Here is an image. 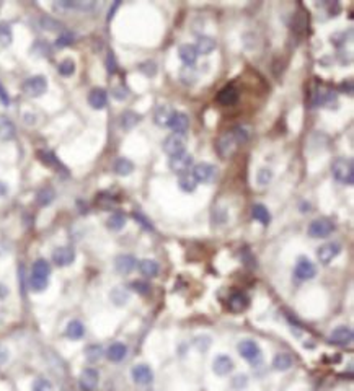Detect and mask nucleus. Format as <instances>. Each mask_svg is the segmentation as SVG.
Here are the masks:
<instances>
[{
    "mask_svg": "<svg viewBox=\"0 0 354 391\" xmlns=\"http://www.w3.org/2000/svg\"><path fill=\"white\" fill-rule=\"evenodd\" d=\"M95 2H78V0H61L54 5V9L59 12H69V10H80V12H90L95 9Z\"/></svg>",
    "mask_w": 354,
    "mask_h": 391,
    "instance_id": "obj_14",
    "label": "nucleus"
},
{
    "mask_svg": "<svg viewBox=\"0 0 354 391\" xmlns=\"http://www.w3.org/2000/svg\"><path fill=\"white\" fill-rule=\"evenodd\" d=\"M194 163V158L193 155H189L186 152L183 153H178V155H173V157H170V169L175 173V175H184L189 171V168L193 166Z\"/></svg>",
    "mask_w": 354,
    "mask_h": 391,
    "instance_id": "obj_5",
    "label": "nucleus"
},
{
    "mask_svg": "<svg viewBox=\"0 0 354 391\" xmlns=\"http://www.w3.org/2000/svg\"><path fill=\"white\" fill-rule=\"evenodd\" d=\"M317 103L325 108H336V105H338L336 93L331 90H327V88H322V90H319V93H317Z\"/></svg>",
    "mask_w": 354,
    "mask_h": 391,
    "instance_id": "obj_25",
    "label": "nucleus"
},
{
    "mask_svg": "<svg viewBox=\"0 0 354 391\" xmlns=\"http://www.w3.org/2000/svg\"><path fill=\"white\" fill-rule=\"evenodd\" d=\"M294 274H296V277L300 280H312L317 276V268L308 257L302 256V257H299V261L296 264Z\"/></svg>",
    "mask_w": 354,
    "mask_h": 391,
    "instance_id": "obj_9",
    "label": "nucleus"
},
{
    "mask_svg": "<svg viewBox=\"0 0 354 391\" xmlns=\"http://www.w3.org/2000/svg\"><path fill=\"white\" fill-rule=\"evenodd\" d=\"M7 194H9V186H7L5 183L0 181V197H2V196H7Z\"/></svg>",
    "mask_w": 354,
    "mask_h": 391,
    "instance_id": "obj_58",
    "label": "nucleus"
},
{
    "mask_svg": "<svg viewBox=\"0 0 354 391\" xmlns=\"http://www.w3.org/2000/svg\"><path fill=\"white\" fill-rule=\"evenodd\" d=\"M7 295H9V287L4 285V284H0V298H5Z\"/></svg>",
    "mask_w": 354,
    "mask_h": 391,
    "instance_id": "obj_59",
    "label": "nucleus"
},
{
    "mask_svg": "<svg viewBox=\"0 0 354 391\" xmlns=\"http://www.w3.org/2000/svg\"><path fill=\"white\" fill-rule=\"evenodd\" d=\"M252 215H253L255 220H258V222L263 224V225H268L271 222V213H269V210L264 207L263 204H255L253 205Z\"/></svg>",
    "mask_w": 354,
    "mask_h": 391,
    "instance_id": "obj_31",
    "label": "nucleus"
},
{
    "mask_svg": "<svg viewBox=\"0 0 354 391\" xmlns=\"http://www.w3.org/2000/svg\"><path fill=\"white\" fill-rule=\"evenodd\" d=\"M40 26L43 28V29H48V31H59V29H62L64 26H62V23L61 21H57L56 18H53V17H41L40 18Z\"/></svg>",
    "mask_w": 354,
    "mask_h": 391,
    "instance_id": "obj_40",
    "label": "nucleus"
},
{
    "mask_svg": "<svg viewBox=\"0 0 354 391\" xmlns=\"http://www.w3.org/2000/svg\"><path fill=\"white\" fill-rule=\"evenodd\" d=\"M117 7H120V2H116V4H114V7H113V9H111V10H109V17H108L109 20H111V18H113V13H114V10L117 9Z\"/></svg>",
    "mask_w": 354,
    "mask_h": 391,
    "instance_id": "obj_60",
    "label": "nucleus"
},
{
    "mask_svg": "<svg viewBox=\"0 0 354 391\" xmlns=\"http://www.w3.org/2000/svg\"><path fill=\"white\" fill-rule=\"evenodd\" d=\"M178 54H180V59L186 67H193V65L196 64V61H198V56H199L193 44H183V46H180Z\"/></svg>",
    "mask_w": 354,
    "mask_h": 391,
    "instance_id": "obj_20",
    "label": "nucleus"
},
{
    "mask_svg": "<svg viewBox=\"0 0 354 391\" xmlns=\"http://www.w3.org/2000/svg\"><path fill=\"white\" fill-rule=\"evenodd\" d=\"M0 101H2V105H5V106L10 105V98H9V95H7L5 88L2 85H0Z\"/></svg>",
    "mask_w": 354,
    "mask_h": 391,
    "instance_id": "obj_56",
    "label": "nucleus"
},
{
    "mask_svg": "<svg viewBox=\"0 0 354 391\" xmlns=\"http://www.w3.org/2000/svg\"><path fill=\"white\" fill-rule=\"evenodd\" d=\"M84 334H85V328L78 320H72L67 324V328H65V336L72 339V341H78V339L84 337Z\"/></svg>",
    "mask_w": 354,
    "mask_h": 391,
    "instance_id": "obj_28",
    "label": "nucleus"
},
{
    "mask_svg": "<svg viewBox=\"0 0 354 391\" xmlns=\"http://www.w3.org/2000/svg\"><path fill=\"white\" fill-rule=\"evenodd\" d=\"M233 360L228 356H217L212 362V370L219 377H225L233 370Z\"/></svg>",
    "mask_w": 354,
    "mask_h": 391,
    "instance_id": "obj_17",
    "label": "nucleus"
},
{
    "mask_svg": "<svg viewBox=\"0 0 354 391\" xmlns=\"http://www.w3.org/2000/svg\"><path fill=\"white\" fill-rule=\"evenodd\" d=\"M331 175H333V178L340 184L351 186V184L354 183V163H352V160L344 158V157L336 158L333 163H331Z\"/></svg>",
    "mask_w": 354,
    "mask_h": 391,
    "instance_id": "obj_2",
    "label": "nucleus"
},
{
    "mask_svg": "<svg viewBox=\"0 0 354 391\" xmlns=\"http://www.w3.org/2000/svg\"><path fill=\"white\" fill-rule=\"evenodd\" d=\"M227 305H228V310H230L232 313H242V312H245V310L248 308L250 298L243 292H235V293L230 295V297H228V303Z\"/></svg>",
    "mask_w": 354,
    "mask_h": 391,
    "instance_id": "obj_16",
    "label": "nucleus"
},
{
    "mask_svg": "<svg viewBox=\"0 0 354 391\" xmlns=\"http://www.w3.org/2000/svg\"><path fill=\"white\" fill-rule=\"evenodd\" d=\"M106 67H108V72H109V73H114V72H116V61H114L113 53H109V54H108V59H106Z\"/></svg>",
    "mask_w": 354,
    "mask_h": 391,
    "instance_id": "obj_54",
    "label": "nucleus"
},
{
    "mask_svg": "<svg viewBox=\"0 0 354 391\" xmlns=\"http://www.w3.org/2000/svg\"><path fill=\"white\" fill-rule=\"evenodd\" d=\"M184 147H186V139H184V134H170L164 140V150H165V153L170 155V157L183 153Z\"/></svg>",
    "mask_w": 354,
    "mask_h": 391,
    "instance_id": "obj_8",
    "label": "nucleus"
},
{
    "mask_svg": "<svg viewBox=\"0 0 354 391\" xmlns=\"http://www.w3.org/2000/svg\"><path fill=\"white\" fill-rule=\"evenodd\" d=\"M272 367L276 368L278 372H286L292 367V357L289 354H278L272 360Z\"/></svg>",
    "mask_w": 354,
    "mask_h": 391,
    "instance_id": "obj_33",
    "label": "nucleus"
},
{
    "mask_svg": "<svg viewBox=\"0 0 354 391\" xmlns=\"http://www.w3.org/2000/svg\"><path fill=\"white\" fill-rule=\"evenodd\" d=\"M75 259V251L70 246H59L53 251V261L59 268H65V266H70Z\"/></svg>",
    "mask_w": 354,
    "mask_h": 391,
    "instance_id": "obj_13",
    "label": "nucleus"
},
{
    "mask_svg": "<svg viewBox=\"0 0 354 391\" xmlns=\"http://www.w3.org/2000/svg\"><path fill=\"white\" fill-rule=\"evenodd\" d=\"M180 78L183 80V83L189 85V83H194V82H196L198 73H196L194 67H184V69L181 70V73H180Z\"/></svg>",
    "mask_w": 354,
    "mask_h": 391,
    "instance_id": "obj_45",
    "label": "nucleus"
},
{
    "mask_svg": "<svg viewBox=\"0 0 354 391\" xmlns=\"http://www.w3.org/2000/svg\"><path fill=\"white\" fill-rule=\"evenodd\" d=\"M131 377H132V380H134V383L144 386V385H150L152 383L153 372H152V368L149 365L139 364V365H134L131 368Z\"/></svg>",
    "mask_w": 354,
    "mask_h": 391,
    "instance_id": "obj_11",
    "label": "nucleus"
},
{
    "mask_svg": "<svg viewBox=\"0 0 354 391\" xmlns=\"http://www.w3.org/2000/svg\"><path fill=\"white\" fill-rule=\"evenodd\" d=\"M136 264H137L136 257L131 256V254H120L114 259V268L123 276H126V274H129V272H132V269L136 268Z\"/></svg>",
    "mask_w": 354,
    "mask_h": 391,
    "instance_id": "obj_18",
    "label": "nucleus"
},
{
    "mask_svg": "<svg viewBox=\"0 0 354 391\" xmlns=\"http://www.w3.org/2000/svg\"><path fill=\"white\" fill-rule=\"evenodd\" d=\"M139 121H141V116H139L137 113H134V111H124L121 114V127L124 131L132 129Z\"/></svg>",
    "mask_w": 354,
    "mask_h": 391,
    "instance_id": "obj_36",
    "label": "nucleus"
},
{
    "mask_svg": "<svg viewBox=\"0 0 354 391\" xmlns=\"http://www.w3.org/2000/svg\"><path fill=\"white\" fill-rule=\"evenodd\" d=\"M126 225V215L123 212H114L109 215V219L106 220V227L113 232H120Z\"/></svg>",
    "mask_w": 354,
    "mask_h": 391,
    "instance_id": "obj_30",
    "label": "nucleus"
},
{
    "mask_svg": "<svg viewBox=\"0 0 354 391\" xmlns=\"http://www.w3.org/2000/svg\"><path fill=\"white\" fill-rule=\"evenodd\" d=\"M175 113H176V111H175L173 108L167 106V105H162V106H159V108L155 109L153 119H155V122L159 124V126L167 127V126H170V121H172V117H173Z\"/></svg>",
    "mask_w": 354,
    "mask_h": 391,
    "instance_id": "obj_22",
    "label": "nucleus"
},
{
    "mask_svg": "<svg viewBox=\"0 0 354 391\" xmlns=\"http://www.w3.org/2000/svg\"><path fill=\"white\" fill-rule=\"evenodd\" d=\"M247 385H248V377H247L245 373L235 375L233 380H232V386L235 389H243V388H247Z\"/></svg>",
    "mask_w": 354,
    "mask_h": 391,
    "instance_id": "obj_47",
    "label": "nucleus"
},
{
    "mask_svg": "<svg viewBox=\"0 0 354 391\" xmlns=\"http://www.w3.org/2000/svg\"><path fill=\"white\" fill-rule=\"evenodd\" d=\"M141 72H144L147 77H153L157 73V65L153 62H145L141 65Z\"/></svg>",
    "mask_w": 354,
    "mask_h": 391,
    "instance_id": "obj_52",
    "label": "nucleus"
},
{
    "mask_svg": "<svg viewBox=\"0 0 354 391\" xmlns=\"http://www.w3.org/2000/svg\"><path fill=\"white\" fill-rule=\"evenodd\" d=\"M194 345H196V349L201 351V352L208 351L209 345H211V337L209 336H199V337L194 339Z\"/></svg>",
    "mask_w": 354,
    "mask_h": 391,
    "instance_id": "obj_48",
    "label": "nucleus"
},
{
    "mask_svg": "<svg viewBox=\"0 0 354 391\" xmlns=\"http://www.w3.org/2000/svg\"><path fill=\"white\" fill-rule=\"evenodd\" d=\"M31 274L34 276H43V277H49L51 274V266L46 259H36L33 264Z\"/></svg>",
    "mask_w": 354,
    "mask_h": 391,
    "instance_id": "obj_39",
    "label": "nucleus"
},
{
    "mask_svg": "<svg viewBox=\"0 0 354 391\" xmlns=\"http://www.w3.org/2000/svg\"><path fill=\"white\" fill-rule=\"evenodd\" d=\"M340 253H341V246L338 245V243H325V245H322L319 248V251H317V257H319V261L322 264L328 266Z\"/></svg>",
    "mask_w": 354,
    "mask_h": 391,
    "instance_id": "obj_12",
    "label": "nucleus"
},
{
    "mask_svg": "<svg viewBox=\"0 0 354 391\" xmlns=\"http://www.w3.org/2000/svg\"><path fill=\"white\" fill-rule=\"evenodd\" d=\"M132 289H134L137 293H141V295L149 293V285H147L145 282H141V280H136V282H132Z\"/></svg>",
    "mask_w": 354,
    "mask_h": 391,
    "instance_id": "obj_53",
    "label": "nucleus"
},
{
    "mask_svg": "<svg viewBox=\"0 0 354 391\" xmlns=\"http://www.w3.org/2000/svg\"><path fill=\"white\" fill-rule=\"evenodd\" d=\"M134 219H136V220H139V222H141V224L147 228V230H152V228H153V227H152V224H150L149 220H147V219L142 215V213L136 212V213H134Z\"/></svg>",
    "mask_w": 354,
    "mask_h": 391,
    "instance_id": "obj_55",
    "label": "nucleus"
},
{
    "mask_svg": "<svg viewBox=\"0 0 354 391\" xmlns=\"http://www.w3.org/2000/svg\"><path fill=\"white\" fill-rule=\"evenodd\" d=\"M216 41H214L211 36H201V38L198 39V42H196V51H198V54H203V56H208V54H211L214 49H216Z\"/></svg>",
    "mask_w": 354,
    "mask_h": 391,
    "instance_id": "obj_29",
    "label": "nucleus"
},
{
    "mask_svg": "<svg viewBox=\"0 0 354 391\" xmlns=\"http://www.w3.org/2000/svg\"><path fill=\"white\" fill-rule=\"evenodd\" d=\"M9 351H7L5 347H2L0 345V365H4V364H7V360H9Z\"/></svg>",
    "mask_w": 354,
    "mask_h": 391,
    "instance_id": "obj_57",
    "label": "nucleus"
},
{
    "mask_svg": "<svg viewBox=\"0 0 354 391\" xmlns=\"http://www.w3.org/2000/svg\"><path fill=\"white\" fill-rule=\"evenodd\" d=\"M13 39L12 28L9 23H0V46H10Z\"/></svg>",
    "mask_w": 354,
    "mask_h": 391,
    "instance_id": "obj_41",
    "label": "nucleus"
},
{
    "mask_svg": "<svg viewBox=\"0 0 354 391\" xmlns=\"http://www.w3.org/2000/svg\"><path fill=\"white\" fill-rule=\"evenodd\" d=\"M57 70H59V73H61V75L70 77L72 73L75 72V62H73L72 59H64V61L59 64Z\"/></svg>",
    "mask_w": 354,
    "mask_h": 391,
    "instance_id": "obj_42",
    "label": "nucleus"
},
{
    "mask_svg": "<svg viewBox=\"0 0 354 391\" xmlns=\"http://www.w3.org/2000/svg\"><path fill=\"white\" fill-rule=\"evenodd\" d=\"M178 186H180L181 191H184V193H193V191L198 188V181L194 180L193 175L184 173V175H180Z\"/></svg>",
    "mask_w": 354,
    "mask_h": 391,
    "instance_id": "obj_34",
    "label": "nucleus"
},
{
    "mask_svg": "<svg viewBox=\"0 0 354 391\" xmlns=\"http://www.w3.org/2000/svg\"><path fill=\"white\" fill-rule=\"evenodd\" d=\"M31 391H54V386L48 378H36L31 385Z\"/></svg>",
    "mask_w": 354,
    "mask_h": 391,
    "instance_id": "obj_44",
    "label": "nucleus"
},
{
    "mask_svg": "<svg viewBox=\"0 0 354 391\" xmlns=\"http://www.w3.org/2000/svg\"><path fill=\"white\" fill-rule=\"evenodd\" d=\"M48 90V80L44 75H33L25 80L23 83V92L29 98H38L44 95Z\"/></svg>",
    "mask_w": 354,
    "mask_h": 391,
    "instance_id": "obj_4",
    "label": "nucleus"
},
{
    "mask_svg": "<svg viewBox=\"0 0 354 391\" xmlns=\"http://www.w3.org/2000/svg\"><path fill=\"white\" fill-rule=\"evenodd\" d=\"M271 180H272V171L269 168H261L256 175V181L260 186H266L268 183H271Z\"/></svg>",
    "mask_w": 354,
    "mask_h": 391,
    "instance_id": "obj_46",
    "label": "nucleus"
},
{
    "mask_svg": "<svg viewBox=\"0 0 354 391\" xmlns=\"http://www.w3.org/2000/svg\"><path fill=\"white\" fill-rule=\"evenodd\" d=\"M48 285H49V277L34 276V274L29 276V289H31L33 292H36V293L44 292L48 289Z\"/></svg>",
    "mask_w": 354,
    "mask_h": 391,
    "instance_id": "obj_32",
    "label": "nucleus"
},
{
    "mask_svg": "<svg viewBox=\"0 0 354 391\" xmlns=\"http://www.w3.org/2000/svg\"><path fill=\"white\" fill-rule=\"evenodd\" d=\"M113 97L116 100H120V101H124L129 97V90H128V88H124L123 85H120V86L113 88Z\"/></svg>",
    "mask_w": 354,
    "mask_h": 391,
    "instance_id": "obj_49",
    "label": "nucleus"
},
{
    "mask_svg": "<svg viewBox=\"0 0 354 391\" xmlns=\"http://www.w3.org/2000/svg\"><path fill=\"white\" fill-rule=\"evenodd\" d=\"M193 176L194 180L198 183H203V184H209L212 183L214 180H216L217 176V168L211 165V163H206V161H203V163H198L193 169Z\"/></svg>",
    "mask_w": 354,
    "mask_h": 391,
    "instance_id": "obj_6",
    "label": "nucleus"
},
{
    "mask_svg": "<svg viewBox=\"0 0 354 391\" xmlns=\"http://www.w3.org/2000/svg\"><path fill=\"white\" fill-rule=\"evenodd\" d=\"M54 197H56V193H54V189L53 188H43L40 193H38V196H36V201H38V204L40 205H49L51 202L54 201Z\"/></svg>",
    "mask_w": 354,
    "mask_h": 391,
    "instance_id": "obj_38",
    "label": "nucleus"
},
{
    "mask_svg": "<svg viewBox=\"0 0 354 391\" xmlns=\"http://www.w3.org/2000/svg\"><path fill=\"white\" fill-rule=\"evenodd\" d=\"M38 157H40V160L43 161L44 165H49V166H53V165H56L57 161H56V157L53 153H49V152H40L38 153Z\"/></svg>",
    "mask_w": 354,
    "mask_h": 391,
    "instance_id": "obj_51",
    "label": "nucleus"
},
{
    "mask_svg": "<svg viewBox=\"0 0 354 391\" xmlns=\"http://www.w3.org/2000/svg\"><path fill=\"white\" fill-rule=\"evenodd\" d=\"M114 171L120 176H129L134 171V163L129 158H117L114 163Z\"/></svg>",
    "mask_w": 354,
    "mask_h": 391,
    "instance_id": "obj_35",
    "label": "nucleus"
},
{
    "mask_svg": "<svg viewBox=\"0 0 354 391\" xmlns=\"http://www.w3.org/2000/svg\"><path fill=\"white\" fill-rule=\"evenodd\" d=\"M126 356H128V347L123 342H114L109 345L106 351V357L111 360V362H121Z\"/></svg>",
    "mask_w": 354,
    "mask_h": 391,
    "instance_id": "obj_24",
    "label": "nucleus"
},
{
    "mask_svg": "<svg viewBox=\"0 0 354 391\" xmlns=\"http://www.w3.org/2000/svg\"><path fill=\"white\" fill-rule=\"evenodd\" d=\"M85 356H87L88 362H97V360H100L101 356H103V347L98 344L90 345V347L85 351Z\"/></svg>",
    "mask_w": 354,
    "mask_h": 391,
    "instance_id": "obj_43",
    "label": "nucleus"
},
{
    "mask_svg": "<svg viewBox=\"0 0 354 391\" xmlns=\"http://www.w3.org/2000/svg\"><path fill=\"white\" fill-rule=\"evenodd\" d=\"M248 140V131L242 126L233 127L232 131L225 132L224 136H220L217 142V152L222 158H228L235 152L239 144H245Z\"/></svg>",
    "mask_w": 354,
    "mask_h": 391,
    "instance_id": "obj_1",
    "label": "nucleus"
},
{
    "mask_svg": "<svg viewBox=\"0 0 354 391\" xmlns=\"http://www.w3.org/2000/svg\"><path fill=\"white\" fill-rule=\"evenodd\" d=\"M108 103V97L106 92L103 88H93V90L88 93V105H90L93 109H103Z\"/></svg>",
    "mask_w": 354,
    "mask_h": 391,
    "instance_id": "obj_21",
    "label": "nucleus"
},
{
    "mask_svg": "<svg viewBox=\"0 0 354 391\" xmlns=\"http://www.w3.org/2000/svg\"><path fill=\"white\" fill-rule=\"evenodd\" d=\"M239 90L235 88L233 85H228V86H224L222 90L219 92L217 95V101L220 103L222 106H232L235 105V103L239 101Z\"/></svg>",
    "mask_w": 354,
    "mask_h": 391,
    "instance_id": "obj_19",
    "label": "nucleus"
},
{
    "mask_svg": "<svg viewBox=\"0 0 354 391\" xmlns=\"http://www.w3.org/2000/svg\"><path fill=\"white\" fill-rule=\"evenodd\" d=\"M333 224L327 219H317L308 227V237L312 238H327L333 232Z\"/></svg>",
    "mask_w": 354,
    "mask_h": 391,
    "instance_id": "obj_7",
    "label": "nucleus"
},
{
    "mask_svg": "<svg viewBox=\"0 0 354 391\" xmlns=\"http://www.w3.org/2000/svg\"><path fill=\"white\" fill-rule=\"evenodd\" d=\"M131 298V293L128 289L124 287H114V289L109 292V300L113 301V305L116 307H124L129 301Z\"/></svg>",
    "mask_w": 354,
    "mask_h": 391,
    "instance_id": "obj_26",
    "label": "nucleus"
},
{
    "mask_svg": "<svg viewBox=\"0 0 354 391\" xmlns=\"http://www.w3.org/2000/svg\"><path fill=\"white\" fill-rule=\"evenodd\" d=\"M170 127L173 134H184L189 127V117L184 113H175L170 121Z\"/></svg>",
    "mask_w": 354,
    "mask_h": 391,
    "instance_id": "obj_23",
    "label": "nucleus"
},
{
    "mask_svg": "<svg viewBox=\"0 0 354 391\" xmlns=\"http://www.w3.org/2000/svg\"><path fill=\"white\" fill-rule=\"evenodd\" d=\"M139 269L145 277H155L159 274V264L153 259H144L139 264Z\"/></svg>",
    "mask_w": 354,
    "mask_h": 391,
    "instance_id": "obj_37",
    "label": "nucleus"
},
{
    "mask_svg": "<svg viewBox=\"0 0 354 391\" xmlns=\"http://www.w3.org/2000/svg\"><path fill=\"white\" fill-rule=\"evenodd\" d=\"M73 42V34L72 33H64V34H61L57 38V41H56V44L59 48H65V46H69V44H72Z\"/></svg>",
    "mask_w": 354,
    "mask_h": 391,
    "instance_id": "obj_50",
    "label": "nucleus"
},
{
    "mask_svg": "<svg viewBox=\"0 0 354 391\" xmlns=\"http://www.w3.org/2000/svg\"><path fill=\"white\" fill-rule=\"evenodd\" d=\"M237 351L240 354V357H243L253 367L260 365L263 362V351L260 349V345H258L255 341H252V339L240 341L239 345H237Z\"/></svg>",
    "mask_w": 354,
    "mask_h": 391,
    "instance_id": "obj_3",
    "label": "nucleus"
},
{
    "mask_svg": "<svg viewBox=\"0 0 354 391\" xmlns=\"http://www.w3.org/2000/svg\"><path fill=\"white\" fill-rule=\"evenodd\" d=\"M98 381H100V375L95 368L88 367L85 370H82L78 377V386L82 391H93L95 388L98 386Z\"/></svg>",
    "mask_w": 354,
    "mask_h": 391,
    "instance_id": "obj_10",
    "label": "nucleus"
},
{
    "mask_svg": "<svg viewBox=\"0 0 354 391\" xmlns=\"http://www.w3.org/2000/svg\"><path fill=\"white\" fill-rule=\"evenodd\" d=\"M352 339H354V333L348 326H338L330 334V341L338 345H349L352 342Z\"/></svg>",
    "mask_w": 354,
    "mask_h": 391,
    "instance_id": "obj_15",
    "label": "nucleus"
},
{
    "mask_svg": "<svg viewBox=\"0 0 354 391\" xmlns=\"http://www.w3.org/2000/svg\"><path fill=\"white\" fill-rule=\"evenodd\" d=\"M15 124L12 122L10 117L7 116H0V139L2 140H12L15 137Z\"/></svg>",
    "mask_w": 354,
    "mask_h": 391,
    "instance_id": "obj_27",
    "label": "nucleus"
}]
</instances>
